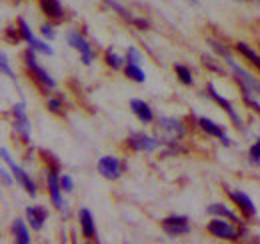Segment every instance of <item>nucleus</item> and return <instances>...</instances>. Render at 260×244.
Wrapping results in <instances>:
<instances>
[{
	"label": "nucleus",
	"instance_id": "obj_30",
	"mask_svg": "<svg viewBox=\"0 0 260 244\" xmlns=\"http://www.w3.org/2000/svg\"><path fill=\"white\" fill-rule=\"evenodd\" d=\"M126 60L130 62V64H138L140 62V52L136 50V48H130L128 50V58Z\"/></svg>",
	"mask_w": 260,
	"mask_h": 244
},
{
	"label": "nucleus",
	"instance_id": "obj_37",
	"mask_svg": "<svg viewBox=\"0 0 260 244\" xmlns=\"http://www.w3.org/2000/svg\"><path fill=\"white\" fill-rule=\"evenodd\" d=\"M258 142H260V138H258Z\"/></svg>",
	"mask_w": 260,
	"mask_h": 244
},
{
	"label": "nucleus",
	"instance_id": "obj_25",
	"mask_svg": "<svg viewBox=\"0 0 260 244\" xmlns=\"http://www.w3.org/2000/svg\"><path fill=\"white\" fill-rule=\"evenodd\" d=\"M106 2H108V4H110V6H112V8H114V10H116V12H118L122 18H126L128 22H134V18L130 16V12L126 10V8H122V6H120V4H116L114 0H106Z\"/></svg>",
	"mask_w": 260,
	"mask_h": 244
},
{
	"label": "nucleus",
	"instance_id": "obj_27",
	"mask_svg": "<svg viewBox=\"0 0 260 244\" xmlns=\"http://www.w3.org/2000/svg\"><path fill=\"white\" fill-rule=\"evenodd\" d=\"M106 62H108L112 68H120V66H122V58H118L112 50H108V52H106Z\"/></svg>",
	"mask_w": 260,
	"mask_h": 244
},
{
	"label": "nucleus",
	"instance_id": "obj_7",
	"mask_svg": "<svg viewBox=\"0 0 260 244\" xmlns=\"http://www.w3.org/2000/svg\"><path fill=\"white\" fill-rule=\"evenodd\" d=\"M18 26H20V34H22V38H24L32 48L40 50V52H44V54H52V48H50L48 44H44V42H40V40H36V38H34L30 28H28V24L24 22V18H18Z\"/></svg>",
	"mask_w": 260,
	"mask_h": 244
},
{
	"label": "nucleus",
	"instance_id": "obj_17",
	"mask_svg": "<svg viewBox=\"0 0 260 244\" xmlns=\"http://www.w3.org/2000/svg\"><path fill=\"white\" fill-rule=\"evenodd\" d=\"M40 8L50 18H62V6L58 4V0H40Z\"/></svg>",
	"mask_w": 260,
	"mask_h": 244
},
{
	"label": "nucleus",
	"instance_id": "obj_35",
	"mask_svg": "<svg viewBox=\"0 0 260 244\" xmlns=\"http://www.w3.org/2000/svg\"><path fill=\"white\" fill-rule=\"evenodd\" d=\"M48 108H50L52 112H60V102H58V100H50V102H48Z\"/></svg>",
	"mask_w": 260,
	"mask_h": 244
},
{
	"label": "nucleus",
	"instance_id": "obj_1",
	"mask_svg": "<svg viewBox=\"0 0 260 244\" xmlns=\"http://www.w3.org/2000/svg\"><path fill=\"white\" fill-rule=\"evenodd\" d=\"M162 228L164 232L170 234V236H180V234H186L190 230L188 220L184 216H168V218H164Z\"/></svg>",
	"mask_w": 260,
	"mask_h": 244
},
{
	"label": "nucleus",
	"instance_id": "obj_34",
	"mask_svg": "<svg viewBox=\"0 0 260 244\" xmlns=\"http://www.w3.org/2000/svg\"><path fill=\"white\" fill-rule=\"evenodd\" d=\"M40 32H42V34H44L46 38H50V40L54 38V32H52V26H50V24H42V28H40Z\"/></svg>",
	"mask_w": 260,
	"mask_h": 244
},
{
	"label": "nucleus",
	"instance_id": "obj_33",
	"mask_svg": "<svg viewBox=\"0 0 260 244\" xmlns=\"http://www.w3.org/2000/svg\"><path fill=\"white\" fill-rule=\"evenodd\" d=\"M60 184H62V190H66V192L72 190V178H70V176H62V178H60Z\"/></svg>",
	"mask_w": 260,
	"mask_h": 244
},
{
	"label": "nucleus",
	"instance_id": "obj_3",
	"mask_svg": "<svg viewBox=\"0 0 260 244\" xmlns=\"http://www.w3.org/2000/svg\"><path fill=\"white\" fill-rule=\"evenodd\" d=\"M228 64H230V68L234 70V74H236V80L242 84V88H246V90H250V92H254V94H258L260 96V82L258 80H254L248 72H244L238 64H234V62L228 58Z\"/></svg>",
	"mask_w": 260,
	"mask_h": 244
},
{
	"label": "nucleus",
	"instance_id": "obj_18",
	"mask_svg": "<svg viewBox=\"0 0 260 244\" xmlns=\"http://www.w3.org/2000/svg\"><path fill=\"white\" fill-rule=\"evenodd\" d=\"M12 234L16 236V242H18V244H28V242H30V236H28L26 224H24L20 218H16V220L12 222Z\"/></svg>",
	"mask_w": 260,
	"mask_h": 244
},
{
	"label": "nucleus",
	"instance_id": "obj_2",
	"mask_svg": "<svg viewBox=\"0 0 260 244\" xmlns=\"http://www.w3.org/2000/svg\"><path fill=\"white\" fill-rule=\"evenodd\" d=\"M2 158H4V160L10 164V170L14 172L16 180L22 184V188H26V190H28V194H30V196H34V194H36V186H34V182L28 178V176H26V172H24L22 168H18V166L12 162V158H10V154H8V150H6V148H2Z\"/></svg>",
	"mask_w": 260,
	"mask_h": 244
},
{
	"label": "nucleus",
	"instance_id": "obj_19",
	"mask_svg": "<svg viewBox=\"0 0 260 244\" xmlns=\"http://www.w3.org/2000/svg\"><path fill=\"white\" fill-rule=\"evenodd\" d=\"M12 112H14V118H16V128H20L22 134H24V138L28 140V120L24 116V106L22 104H16Z\"/></svg>",
	"mask_w": 260,
	"mask_h": 244
},
{
	"label": "nucleus",
	"instance_id": "obj_29",
	"mask_svg": "<svg viewBox=\"0 0 260 244\" xmlns=\"http://www.w3.org/2000/svg\"><path fill=\"white\" fill-rule=\"evenodd\" d=\"M210 44H212V48H214V50H216L218 54H222V56H224L226 60H228V58H230V54H228V50H226V48H224V46H222V44H220V42H214V40H212Z\"/></svg>",
	"mask_w": 260,
	"mask_h": 244
},
{
	"label": "nucleus",
	"instance_id": "obj_16",
	"mask_svg": "<svg viewBox=\"0 0 260 244\" xmlns=\"http://www.w3.org/2000/svg\"><path fill=\"white\" fill-rule=\"evenodd\" d=\"M130 106H132V112L140 118L142 122H152V110L148 108V104L146 102H142V100H132L130 102Z\"/></svg>",
	"mask_w": 260,
	"mask_h": 244
},
{
	"label": "nucleus",
	"instance_id": "obj_31",
	"mask_svg": "<svg viewBox=\"0 0 260 244\" xmlns=\"http://www.w3.org/2000/svg\"><path fill=\"white\" fill-rule=\"evenodd\" d=\"M250 158H252L256 164H260V142H256L254 146H250Z\"/></svg>",
	"mask_w": 260,
	"mask_h": 244
},
{
	"label": "nucleus",
	"instance_id": "obj_20",
	"mask_svg": "<svg viewBox=\"0 0 260 244\" xmlns=\"http://www.w3.org/2000/svg\"><path fill=\"white\" fill-rule=\"evenodd\" d=\"M160 126H162L164 130H168V132H174L178 138L184 136V126L178 120H174V118H160Z\"/></svg>",
	"mask_w": 260,
	"mask_h": 244
},
{
	"label": "nucleus",
	"instance_id": "obj_5",
	"mask_svg": "<svg viewBox=\"0 0 260 244\" xmlns=\"http://www.w3.org/2000/svg\"><path fill=\"white\" fill-rule=\"evenodd\" d=\"M68 42H70V46H74L76 50H80L84 64H90V62H92L94 54H92V50H90V44H88L78 32H68Z\"/></svg>",
	"mask_w": 260,
	"mask_h": 244
},
{
	"label": "nucleus",
	"instance_id": "obj_26",
	"mask_svg": "<svg viewBox=\"0 0 260 244\" xmlns=\"http://www.w3.org/2000/svg\"><path fill=\"white\" fill-rule=\"evenodd\" d=\"M242 96H244V102H246L248 106H252V108H254V110H256V112L260 114V104L256 102V100H254V98H252V92L246 90V88H242Z\"/></svg>",
	"mask_w": 260,
	"mask_h": 244
},
{
	"label": "nucleus",
	"instance_id": "obj_9",
	"mask_svg": "<svg viewBox=\"0 0 260 244\" xmlns=\"http://www.w3.org/2000/svg\"><path fill=\"white\" fill-rule=\"evenodd\" d=\"M128 146L134 150H154L158 146L156 140H152L150 136L146 134H132L128 138Z\"/></svg>",
	"mask_w": 260,
	"mask_h": 244
},
{
	"label": "nucleus",
	"instance_id": "obj_8",
	"mask_svg": "<svg viewBox=\"0 0 260 244\" xmlns=\"http://www.w3.org/2000/svg\"><path fill=\"white\" fill-rule=\"evenodd\" d=\"M24 60H26V64H28L30 72H32L34 76H36V80H40V82H42L46 88H52V86H54V80H52V78L46 74V70H42V68L36 64L32 52H26V54H24Z\"/></svg>",
	"mask_w": 260,
	"mask_h": 244
},
{
	"label": "nucleus",
	"instance_id": "obj_12",
	"mask_svg": "<svg viewBox=\"0 0 260 244\" xmlns=\"http://www.w3.org/2000/svg\"><path fill=\"white\" fill-rule=\"evenodd\" d=\"M198 124H200V128L206 132V134H210V136H218L220 140H222V144H230V140H228V136L222 132V128L218 126V124H214L212 120H208V118H200L198 120Z\"/></svg>",
	"mask_w": 260,
	"mask_h": 244
},
{
	"label": "nucleus",
	"instance_id": "obj_32",
	"mask_svg": "<svg viewBox=\"0 0 260 244\" xmlns=\"http://www.w3.org/2000/svg\"><path fill=\"white\" fill-rule=\"evenodd\" d=\"M0 64H2V70L6 76H12V70L8 68V62H6V54H0Z\"/></svg>",
	"mask_w": 260,
	"mask_h": 244
},
{
	"label": "nucleus",
	"instance_id": "obj_24",
	"mask_svg": "<svg viewBox=\"0 0 260 244\" xmlns=\"http://www.w3.org/2000/svg\"><path fill=\"white\" fill-rule=\"evenodd\" d=\"M176 74H178V78H180V82H184V84H192V76H190V70L188 68H184V66H176Z\"/></svg>",
	"mask_w": 260,
	"mask_h": 244
},
{
	"label": "nucleus",
	"instance_id": "obj_15",
	"mask_svg": "<svg viewBox=\"0 0 260 244\" xmlns=\"http://www.w3.org/2000/svg\"><path fill=\"white\" fill-rule=\"evenodd\" d=\"M26 216H28V222L34 230H40L44 224V218H46V210L42 206H30V208H26Z\"/></svg>",
	"mask_w": 260,
	"mask_h": 244
},
{
	"label": "nucleus",
	"instance_id": "obj_21",
	"mask_svg": "<svg viewBox=\"0 0 260 244\" xmlns=\"http://www.w3.org/2000/svg\"><path fill=\"white\" fill-rule=\"evenodd\" d=\"M236 48H238V52H240V54H244V56H246V58H248V60L252 62V64L260 70V56L252 50V48H250V46H248V44L238 42V46H236Z\"/></svg>",
	"mask_w": 260,
	"mask_h": 244
},
{
	"label": "nucleus",
	"instance_id": "obj_4",
	"mask_svg": "<svg viewBox=\"0 0 260 244\" xmlns=\"http://www.w3.org/2000/svg\"><path fill=\"white\" fill-rule=\"evenodd\" d=\"M98 172L104 176V178H110V180H116L120 176V162L112 156H104L98 160Z\"/></svg>",
	"mask_w": 260,
	"mask_h": 244
},
{
	"label": "nucleus",
	"instance_id": "obj_14",
	"mask_svg": "<svg viewBox=\"0 0 260 244\" xmlns=\"http://www.w3.org/2000/svg\"><path fill=\"white\" fill-rule=\"evenodd\" d=\"M80 226H82V232L86 238H96V230H94V222H92V214L88 208H82L80 210Z\"/></svg>",
	"mask_w": 260,
	"mask_h": 244
},
{
	"label": "nucleus",
	"instance_id": "obj_10",
	"mask_svg": "<svg viewBox=\"0 0 260 244\" xmlns=\"http://www.w3.org/2000/svg\"><path fill=\"white\" fill-rule=\"evenodd\" d=\"M228 196L234 200V204H238V206H240V210L246 214V216H254V214H256V208H254L252 200H250L246 194L236 192V190H228Z\"/></svg>",
	"mask_w": 260,
	"mask_h": 244
},
{
	"label": "nucleus",
	"instance_id": "obj_22",
	"mask_svg": "<svg viewBox=\"0 0 260 244\" xmlns=\"http://www.w3.org/2000/svg\"><path fill=\"white\" fill-rule=\"evenodd\" d=\"M126 76H130L132 80H136V82H144V72L138 68V64H126Z\"/></svg>",
	"mask_w": 260,
	"mask_h": 244
},
{
	"label": "nucleus",
	"instance_id": "obj_23",
	"mask_svg": "<svg viewBox=\"0 0 260 244\" xmlns=\"http://www.w3.org/2000/svg\"><path fill=\"white\" fill-rule=\"evenodd\" d=\"M208 212L216 214V216H226V218H232L234 222L238 220V218L234 216V212H230V210H228V208H224L222 204H210V206H208Z\"/></svg>",
	"mask_w": 260,
	"mask_h": 244
},
{
	"label": "nucleus",
	"instance_id": "obj_13",
	"mask_svg": "<svg viewBox=\"0 0 260 244\" xmlns=\"http://www.w3.org/2000/svg\"><path fill=\"white\" fill-rule=\"evenodd\" d=\"M208 94H210V96H212V98H214V100H216V102H218V104H220V106H222V108L226 110V112H228V116H230L232 120L236 122V126H238V128H242V120H240V118H238V114H236V112L232 110V106H230V102H228L226 98H222V96H220L218 92L214 90V86H212V84H208Z\"/></svg>",
	"mask_w": 260,
	"mask_h": 244
},
{
	"label": "nucleus",
	"instance_id": "obj_11",
	"mask_svg": "<svg viewBox=\"0 0 260 244\" xmlns=\"http://www.w3.org/2000/svg\"><path fill=\"white\" fill-rule=\"evenodd\" d=\"M60 188L62 184H58V178H56V172H48V190H50V200L56 208L62 206V196H60Z\"/></svg>",
	"mask_w": 260,
	"mask_h": 244
},
{
	"label": "nucleus",
	"instance_id": "obj_36",
	"mask_svg": "<svg viewBox=\"0 0 260 244\" xmlns=\"http://www.w3.org/2000/svg\"><path fill=\"white\" fill-rule=\"evenodd\" d=\"M2 180H4V184H12V178H10L8 172H4V170H2Z\"/></svg>",
	"mask_w": 260,
	"mask_h": 244
},
{
	"label": "nucleus",
	"instance_id": "obj_28",
	"mask_svg": "<svg viewBox=\"0 0 260 244\" xmlns=\"http://www.w3.org/2000/svg\"><path fill=\"white\" fill-rule=\"evenodd\" d=\"M202 62H204V64H206L210 70H214V72H220V74H222V68H220L216 62H212V58H210V56H202Z\"/></svg>",
	"mask_w": 260,
	"mask_h": 244
},
{
	"label": "nucleus",
	"instance_id": "obj_6",
	"mask_svg": "<svg viewBox=\"0 0 260 244\" xmlns=\"http://www.w3.org/2000/svg\"><path fill=\"white\" fill-rule=\"evenodd\" d=\"M208 230H210L214 236L224 238V240H236V238H238V230L232 228L226 222H222V220H212V222L208 224Z\"/></svg>",
	"mask_w": 260,
	"mask_h": 244
}]
</instances>
